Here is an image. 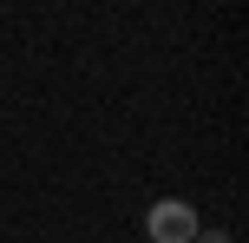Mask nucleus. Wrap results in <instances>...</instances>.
Masks as SVG:
<instances>
[{"label":"nucleus","mask_w":249,"mask_h":243,"mask_svg":"<svg viewBox=\"0 0 249 243\" xmlns=\"http://www.w3.org/2000/svg\"><path fill=\"white\" fill-rule=\"evenodd\" d=\"M197 230H203V217H197L190 197H151V210H144L151 243H197Z\"/></svg>","instance_id":"f257e3e1"},{"label":"nucleus","mask_w":249,"mask_h":243,"mask_svg":"<svg viewBox=\"0 0 249 243\" xmlns=\"http://www.w3.org/2000/svg\"><path fill=\"white\" fill-rule=\"evenodd\" d=\"M197 243H236L230 230H197Z\"/></svg>","instance_id":"f03ea898"}]
</instances>
